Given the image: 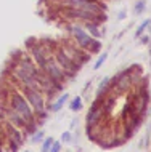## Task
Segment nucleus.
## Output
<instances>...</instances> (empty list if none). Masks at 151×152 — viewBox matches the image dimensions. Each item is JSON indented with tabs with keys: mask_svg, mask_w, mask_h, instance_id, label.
<instances>
[{
	"mask_svg": "<svg viewBox=\"0 0 151 152\" xmlns=\"http://www.w3.org/2000/svg\"><path fill=\"white\" fill-rule=\"evenodd\" d=\"M53 141H55V139H53L52 136H45V138H43V141L40 142V152H48V151H50Z\"/></svg>",
	"mask_w": 151,
	"mask_h": 152,
	"instance_id": "20",
	"label": "nucleus"
},
{
	"mask_svg": "<svg viewBox=\"0 0 151 152\" xmlns=\"http://www.w3.org/2000/svg\"><path fill=\"white\" fill-rule=\"evenodd\" d=\"M63 7L77 8V10L90 11V13H106L108 3L103 0H63Z\"/></svg>",
	"mask_w": 151,
	"mask_h": 152,
	"instance_id": "5",
	"label": "nucleus"
},
{
	"mask_svg": "<svg viewBox=\"0 0 151 152\" xmlns=\"http://www.w3.org/2000/svg\"><path fill=\"white\" fill-rule=\"evenodd\" d=\"M3 115H5V120L10 122L11 125H15L16 128H19V130H24V128H26L27 120L21 115V114H18L16 110H13L8 104L3 106Z\"/></svg>",
	"mask_w": 151,
	"mask_h": 152,
	"instance_id": "10",
	"label": "nucleus"
},
{
	"mask_svg": "<svg viewBox=\"0 0 151 152\" xmlns=\"http://www.w3.org/2000/svg\"><path fill=\"white\" fill-rule=\"evenodd\" d=\"M3 134H5L7 141H13L18 146H24L26 142V134H24L23 130L16 128L15 125H11L10 122H3Z\"/></svg>",
	"mask_w": 151,
	"mask_h": 152,
	"instance_id": "9",
	"label": "nucleus"
},
{
	"mask_svg": "<svg viewBox=\"0 0 151 152\" xmlns=\"http://www.w3.org/2000/svg\"><path fill=\"white\" fill-rule=\"evenodd\" d=\"M146 10V0H137L135 3H133V15L135 16H140L141 13H145Z\"/></svg>",
	"mask_w": 151,
	"mask_h": 152,
	"instance_id": "18",
	"label": "nucleus"
},
{
	"mask_svg": "<svg viewBox=\"0 0 151 152\" xmlns=\"http://www.w3.org/2000/svg\"><path fill=\"white\" fill-rule=\"evenodd\" d=\"M109 91H111V77L106 75L105 79H101V82L96 87V93H95V98H105L108 96Z\"/></svg>",
	"mask_w": 151,
	"mask_h": 152,
	"instance_id": "13",
	"label": "nucleus"
},
{
	"mask_svg": "<svg viewBox=\"0 0 151 152\" xmlns=\"http://www.w3.org/2000/svg\"><path fill=\"white\" fill-rule=\"evenodd\" d=\"M105 98H95V99H93L90 109H88L87 115H85V128H87V131L95 130L96 126H98V123L103 120V117L106 114Z\"/></svg>",
	"mask_w": 151,
	"mask_h": 152,
	"instance_id": "3",
	"label": "nucleus"
},
{
	"mask_svg": "<svg viewBox=\"0 0 151 152\" xmlns=\"http://www.w3.org/2000/svg\"><path fill=\"white\" fill-rule=\"evenodd\" d=\"M53 59H55V61H56V64H58L60 67L68 74L69 80L74 79L76 74L79 72L80 69H82V66L77 64L76 61L72 59L71 56H69L68 53L63 50V48H61V45H56V48L53 50Z\"/></svg>",
	"mask_w": 151,
	"mask_h": 152,
	"instance_id": "2",
	"label": "nucleus"
},
{
	"mask_svg": "<svg viewBox=\"0 0 151 152\" xmlns=\"http://www.w3.org/2000/svg\"><path fill=\"white\" fill-rule=\"evenodd\" d=\"M19 147H21V146H18L13 141H7L5 142V152H18Z\"/></svg>",
	"mask_w": 151,
	"mask_h": 152,
	"instance_id": "22",
	"label": "nucleus"
},
{
	"mask_svg": "<svg viewBox=\"0 0 151 152\" xmlns=\"http://www.w3.org/2000/svg\"><path fill=\"white\" fill-rule=\"evenodd\" d=\"M66 27H68L69 37H71L72 42H74L77 47L80 48V50L87 51L88 47H90V43L93 42V37L84 29L82 24H80V23H69ZM87 53H88V51H87Z\"/></svg>",
	"mask_w": 151,
	"mask_h": 152,
	"instance_id": "4",
	"label": "nucleus"
},
{
	"mask_svg": "<svg viewBox=\"0 0 151 152\" xmlns=\"http://www.w3.org/2000/svg\"><path fill=\"white\" fill-rule=\"evenodd\" d=\"M69 102V110H71V112H79V110L80 109H82L84 107V99H82V96H74V98H72V99H69L68 101Z\"/></svg>",
	"mask_w": 151,
	"mask_h": 152,
	"instance_id": "14",
	"label": "nucleus"
},
{
	"mask_svg": "<svg viewBox=\"0 0 151 152\" xmlns=\"http://www.w3.org/2000/svg\"><path fill=\"white\" fill-rule=\"evenodd\" d=\"M60 141H61V144H69V142L72 141V133L69 130L68 131H63V133H61Z\"/></svg>",
	"mask_w": 151,
	"mask_h": 152,
	"instance_id": "21",
	"label": "nucleus"
},
{
	"mask_svg": "<svg viewBox=\"0 0 151 152\" xmlns=\"http://www.w3.org/2000/svg\"><path fill=\"white\" fill-rule=\"evenodd\" d=\"M150 24H151V18L143 19V21H141V23L137 26L135 32H133V39H140V37L145 34V31H148V26H150Z\"/></svg>",
	"mask_w": 151,
	"mask_h": 152,
	"instance_id": "15",
	"label": "nucleus"
},
{
	"mask_svg": "<svg viewBox=\"0 0 151 152\" xmlns=\"http://www.w3.org/2000/svg\"><path fill=\"white\" fill-rule=\"evenodd\" d=\"M0 152H5V147H0Z\"/></svg>",
	"mask_w": 151,
	"mask_h": 152,
	"instance_id": "26",
	"label": "nucleus"
},
{
	"mask_svg": "<svg viewBox=\"0 0 151 152\" xmlns=\"http://www.w3.org/2000/svg\"><path fill=\"white\" fill-rule=\"evenodd\" d=\"M8 106H10L13 110H16L18 114H21V115L26 118L27 122H32L35 120V112L34 109L29 106V102L27 99L24 98V94L19 91V90H13V91L10 93V98H8Z\"/></svg>",
	"mask_w": 151,
	"mask_h": 152,
	"instance_id": "1",
	"label": "nucleus"
},
{
	"mask_svg": "<svg viewBox=\"0 0 151 152\" xmlns=\"http://www.w3.org/2000/svg\"><path fill=\"white\" fill-rule=\"evenodd\" d=\"M103 2H108V0H103Z\"/></svg>",
	"mask_w": 151,
	"mask_h": 152,
	"instance_id": "29",
	"label": "nucleus"
},
{
	"mask_svg": "<svg viewBox=\"0 0 151 152\" xmlns=\"http://www.w3.org/2000/svg\"><path fill=\"white\" fill-rule=\"evenodd\" d=\"M61 149H63V144H61V141H56V139H55L48 152H61Z\"/></svg>",
	"mask_w": 151,
	"mask_h": 152,
	"instance_id": "23",
	"label": "nucleus"
},
{
	"mask_svg": "<svg viewBox=\"0 0 151 152\" xmlns=\"http://www.w3.org/2000/svg\"><path fill=\"white\" fill-rule=\"evenodd\" d=\"M23 152H31V151H23Z\"/></svg>",
	"mask_w": 151,
	"mask_h": 152,
	"instance_id": "28",
	"label": "nucleus"
},
{
	"mask_svg": "<svg viewBox=\"0 0 151 152\" xmlns=\"http://www.w3.org/2000/svg\"><path fill=\"white\" fill-rule=\"evenodd\" d=\"M84 26V29L88 32V34H90L93 39H101V37H103V34H105V31L101 29V26H103V24H98V23H92V21H85V23H80Z\"/></svg>",
	"mask_w": 151,
	"mask_h": 152,
	"instance_id": "12",
	"label": "nucleus"
},
{
	"mask_svg": "<svg viewBox=\"0 0 151 152\" xmlns=\"http://www.w3.org/2000/svg\"><path fill=\"white\" fill-rule=\"evenodd\" d=\"M69 99H71V98H69V93H61L53 102H48V104H47V110H48V112H53V114L60 112Z\"/></svg>",
	"mask_w": 151,
	"mask_h": 152,
	"instance_id": "11",
	"label": "nucleus"
},
{
	"mask_svg": "<svg viewBox=\"0 0 151 152\" xmlns=\"http://www.w3.org/2000/svg\"><path fill=\"white\" fill-rule=\"evenodd\" d=\"M108 56H109V53H108V51H103V53H100L98 59L95 61V64H93V71H98V69H101V66H103V64L106 63V59H108Z\"/></svg>",
	"mask_w": 151,
	"mask_h": 152,
	"instance_id": "19",
	"label": "nucleus"
},
{
	"mask_svg": "<svg viewBox=\"0 0 151 152\" xmlns=\"http://www.w3.org/2000/svg\"><path fill=\"white\" fill-rule=\"evenodd\" d=\"M101 48H103V43H101V40L98 39H93V42L90 43V47H88V53L90 55H98V53H101Z\"/></svg>",
	"mask_w": 151,
	"mask_h": 152,
	"instance_id": "17",
	"label": "nucleus"
},
{
	"mask_svg": "<svg viewBox=\"0 0 151 152\" xmlns=\"http://www.w3.org/2000/svg\"><path fill=\"white\" fill-rule=\"evenodd\" d=\"M19 91L24 94V98L27 99L29 106L34 109V112H39V110H45L47 109V98L45 94L42 93V90L39 88H29V87H19Z\"/></svg>",
	"mask_w": 151,
	"mask_h": 152,
	"instance_id": "6",
	"label": "nucleus"
},
{
	"mask_svg": "<svg viewBox=\"0 0 151 152\" xmlns=\"http://www.w3.org/2000/svg\"><path fill=\"white\" fill-rule=\"evenodd\" d=\"M140 42H141V45H148L150 43V35H145L143 34V35L140 37Z\"/></svg>",
	"mask_w": 151,
	"mask_h": 152,
	"instance_id": "25",
	"label": "nucleus"
},
{
	"mask_svg": "<svg viewBox=\"0 0 151 152\" xmlns=\"http://www.w3.org/2000/svg\"><path fill=\"white\" fill-rule=\"evenodd\" d=\"M125 18H127V11H125V10H121L119 15H117V21H122V19H125Z\"/></svg>",
	"mask_w": 151,
	"mask_h": 152,
	"instance_id": "24",
	"label": "nucleus"
},
{
	"mask_svg": "<svg viewBox=\"0 0 151 152\" xmlns=\"http://www.w3.org/2000/svg\"><path fill=\"white\" fill-rule=\"evenodd\" d=\"M43 138H45V131L39 128L34 134H31V136H29V142H31V144H40V142L43 141Z\"/></svg>",
	"mask_w": 151,
	"mask_h": 152,
	"instance_id": "16",
	"label": "nucleus"
},
{
	"mask_svg": "<svg viewBox=\"0 0 151 152\" xmlns=\"http://www.w3.org/2000/svg\"><path fill=\"white\" fill-rule=\"evenodd\" d=\"M148 31H150V34H151V24H150V26H148Z\"/></svg>",
	"mask_w": 151,
	"mask_h": 152,
	"instance_id": "27",
	"label": "nucleus"
},
{
	"mask_svg": "<svg viewBox=\"0 0 151 152\" xmlns=\"http://www.w3.org/2000/svg\"><path fill=\"white\" fill-rule=\"evenodd\" d=\"M60 45H61V48H63V50L66 51L68 55L71 56V58L74 59L77 64H80V66H84L88 59H90V56H92L90 53H87V51L80 50V48L77 47V45H76L74 42H72L71 39H69V40H61Z\"/></svg>",
	"mask_w": 151,
	"mask_h": 152,
	"instance_id": "7",
	"label": "nucleus"
},
{
	"mask_svg": "<svg viewBox=\"0 0 151 152\" xmlns=\"http://www.w3.org/2000/svg\"><path fill=\"white\" fill-rule=\"evenodd\" d=\"M43 72L47 74L48 77H50L52 80H55V82H60V83H66V82L69 80V77H68V74L63 71V69L60 67L58 64H56V61L53 59V56L50 59H48V63L45 66V69H43Z\"/></svg>",
	"mask_w": 151,
	"mask_h": 152,
	"instance_id": "8",
	"label": "nucleus"
}]
</instances>
